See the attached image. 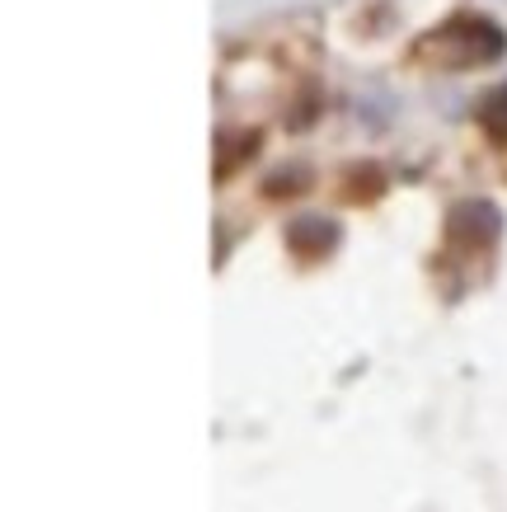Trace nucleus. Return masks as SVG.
<instances>
[{
  "instance_id": "nucleus-1",
  "label": "nucleus",
  "mask_w": 507,
  "mask_h": 512,
  "mask_svg": "<svg viewBox=\"0 0 507 512\" xmlns=\"http://www.w3.org/2000/svg\"><path fill=\"white\" fill-rule=\"evenodd\" d=\"M428 62L446 66V71H470V66H489L507 52V33L484 15H456L442 29H432L418 47Z\"/></svg>"
},
{
  "instance_id": "nucleus-2",
  "label": "nucleus",
  "mask_w": 507,
  "mask_h": 512,
  "mask_svg": "<svg viewBox=\"0 0 507 512\" xmlns=\"http://www.w3.org/2000/svg\"><path fill=\"white\" fill-rule=\"evenodd\" d=\"M479 123H484L489 137L507 141V85H493V90L479 99Z\"/></svg>"
}]
</instances>
